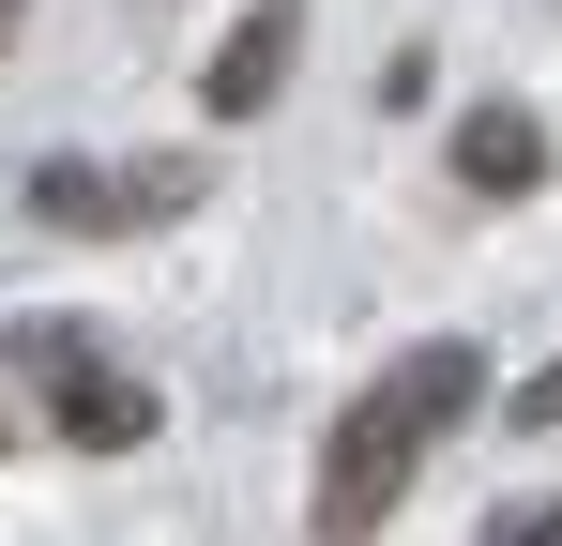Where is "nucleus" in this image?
I'll return each mask as SVG.
<instances>
[{"mask_svg": "<svg viewBox=\"0 0 562 546\" xmlns=\"http://www.w3.org/2000/svg\"><path fill=\"white\" fill-rule=\"evenodd\" d=\"M486 546H562V501H517V516H486Z\"/></svg>", "mask_w": 562, "mask_h": 546, "instance_id": "obj_7", "label": "nucleus"}, {"mask_svg": "<svg viewBox=\"0 0 562 546\" xmlns=\"http://www.w3.org/2000/svg\"><path fill=\"white\" fill-rule=\"evenodd\" d=\"M471 410H486V350H471V334H426V350H395L366 395H350L335 455H319V546H380V516L411 501L426 441H441V425H471Z\"/></svg>", "mask_w": 562, "mask_h": 546, "instance_id": "obj_1", "label": "nucleus"}, {"mask_svg": "<svg viewBox=\"0 0 562 546\" xmlns=\"http://www.w3.org/2000/svg\"><path fill=\"white\" fill-rule=\"evenodd\" d=\"M15 15H31V0H0V46H15Z\"/></svg>", "mask_w": 562, "mask_h": 546, "instance_id": "obj_8", "label": "nucleus"}, {"mask_svg": "<svg viewBox=\"0 0 562 546\" xmlns=\"http://www.w3.org/2000/svg\"><path fill=\"white\" fill-rule=\"evenodd\" d=\"M0 455H15V410H0Z\"/></svg>", "mask_w": 562, "mask_h": 546, "instance_id": "obj_9", "label": "nucleus"}, {"mask_svg": "<svg viewBox=\"0 0 562 546\" xmlns=\"http://www.w3.org/2000/svg\"><path fill=\"white\" fill-rule=\"evenodd\" d=\"M198 197H213V168H183V152H46L31 168V228H61V243H137V228H183Z\"/></svg>", "mask_w": 562, "mask_h": 546, "instance_id": "obj_2", "label": "nucleus"}, {"mask_svg": "<svg viewBox=\"0 0 562 546\" xmlns=\"http://www.w3.org/2000/svg\"><path fill=\"white\" fill-rule=\"evenodd\" d=\"M502 425H532V441H548V425H562V364H532V379L502 395Z\"/></svg>", "mask_w": 562, "mask_h": 546, "instance_id": "obj_6", "label": "nucleus"}, {"mask_svg": "<svg viewBox=\"0 0 562 546\" xmlns=\"http://www.w3.org/2000/svg\"><path fill=\"white\" fill-rule=\"evenodd\" d=\"M46 410H61V441L77 455H137L168 410H153V379H122L92 334H46Z\"/></svg>", "mask_w": 562, "mask_h": 546, "instance_id": "obj_3", "label": "nucleus"}, {"mask_svg": "<svg viewBox=\"0 0 562 546\" xmlns=\"http://www.w3.org/2000/svg\"><path fill=\"white\" fill-rule=\"evenodd\" d=\"M289 46H304V0H259V15L198 61V106H213V122H259V106L289 91Z\"/></svg>", "mask_w": 562, "mask_h": 546, "instance_id": "obj_4", "label": "nucleus"}, {"mask_svg": "<svg viewBox=\"0 0 562 546\" xmlns=\"http://www.w3.org/2000/svg\"><path fill=\"white\" fill-rule=\"evenodd\" d=\"M457 182L471 197H532L548 182V122L532 106H457Z\"/></svg>", "mask_w": 562, "mask_h": 546, "instance_id": "obj_5", "label": "nucleus"}]
</instances>
